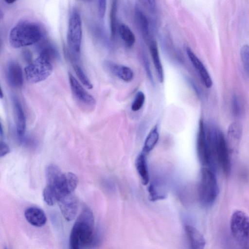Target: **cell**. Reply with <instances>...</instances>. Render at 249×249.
Segmentation results:
<instances>
[{
    "label": "cell",
    "instance_id": "1",
    "mask_svg": "<svg viewBox=\"0 0 249 249\" xmlns=\"http://www.w3.org/2000/svg\"><path fill=\"white\" fill-rule=\"evenodd\" d=\"M210 142L212 161L214 170L220 168L228 176L231 172V163L228 143L222 132L211 124H206Z\"/></svg>",
    "mask_w": 249,
    "mask_h": 249
},
{
    "label": "cell",
    "instance_id": "2",
    "mask_svg": "<svg viewBox=\"0 0 249 249\" xmlns=\"http://www.w3.org/2000/svg\"><path fill=\"white\" fill-rule=\"evenodd\" d=\"M43 36V31L39 24L34 22L22 21L11 29L9 41L12 47L19 48L38 42Z\"/></svg>",
    "mask_w": 249,
    "mask_h": 249
},
{
    "label": "cell",
    "instance_id": "3",
    "mask_svg": "<svg viewBox=\"0 0 249 249\" xmlns=\"http://www.w3.org/2000/svg\"><path fill=\"white\" fill-rule=\"evenodd\" d=\"M94 220L91 211L85 207L75 222L71 231L77 236L81 249L93 248L99 242L94 232Z\"/></svg>",
    "mask_w": 249,
    "mask_h": 249
},
{
    "label": "cell",
    "instance_id": "4",
    "mask_svg": "<svg viewBox=\"0 0 249 249\" xmlns=\"http://www.w3.org/2000/svg\"><path fill=\"white\" fill-rule=\"evenodd\" d=\"M219 188L214 171L203 167L200 171L198 187V197L200 203L204 207L211 206L216 200Z\"/></svg>",
    "mask_w": 249,
    "mask_h": 249
},
{
    "label": "cell",
    "instance_id": "5",
    "mask_svg": "<svg viewBox=\"0 0 249 249\" xmlns=\"http://www.w3.org/2000/svg\"><path fill=\"white\" fill-rule=\"evenodd\" d=\"M230 229L234 240L241 249H249V217L242 211L236 210L231 215Z\"/></svg>",
    "mask_w": 249,
    "mask_h": 249
},
{
    "label": "cell",
    "instance_id": "6",
    "mask_svg": "<svg viewBox=\"0 0 249 249\" xmlns=\"http://www.w3.org/2000/svg\"><path fill=\"white\" fill-rule=\"evenodd\" d=\"M53 71L52 62L41 55H38L24 69L26 79L31 83H37L45 80L51 75Z\"/></svg>",
    "mask_w": 249,
    "mask_h": 249
},
{
    "label": "cell",
    "instance_id": "7",
    "mask_svg": "<svg viewBox=\"0 0 249 249\" xmlns=\"http://www.w3.org/2000/svg\"><path fill=\"white\" fill-rule=\"evenodd\" d=\"M82 37L80 15L76 9H73L69 18L67 40L71 53L75 55H79L80 53Z\"/></svg>",
    "mask_w": 249,
    "mask_h": 249
},
{
    "label": "cell",
    "instance_id": "8",
    "mask_svg": "<svg viewBox=\"0 0 249 249\" xmlns=\"http://www.w3.org/2000/svg\"><path fill=\"white\" fill-rule=\"evenodd\" d=\"M196 151L200 163L204 167L213 170V162L211 152V147L208 138L206 125L203 120L199 122L196 138Z\"/></svg>",
    "mask_w": 249,
    "mask_h": 249
},
{
    "label": "cell",
    "instance_id": "9",
    "mask_svg": "<svg viewBox=\"0 0 249 249\" xmlns=\"http://www.w3.org/2000/svg\"><path fill=\"white\" fill-rule=\"evenodd\" d=\"M70 85L72 94L78 104L88 110H92L96 105V100L81 86L70 72L68 73Z\"/></svg>",
    "mask_w": 249,
    "mask_h": 249
},
{
    "label": "cell",
    "instance_id": "10",
    "mask_svg": "<svg viewBox=\"0 0 249 249\" xmlns=\"http://www.w3.org/2000/svg\"><path fill=\"white\" fill-rule=\"evenodd\" d=\"M78 183L77 177L73 173L68 172L62 173L55 183L52 186L56 189L59 198L62 196L72 194L77 187Z\"/></svg>",
    "mask_w": 249,
    "mask_h": 249
},
{
    "label": "cell",
    "instance_id": "11",
    "mask_svg": "<svg viewBox=\"0 0 249 249\" xmlns=\"http://www.w3.org/2000/svg\"><path fill=\"white\" fill-rule=\"evenodd\" d=\"M62 214L68 221L73 220L75 217L78 210L76 198L70 194L60 196L57 202Z\"/></svg>",
    "mask_w": 249,
    "mask_h": 249
},
{
    "label": "cell",
    "instance_id": "12",
    "mask_svg": "<svg viewBox=\"0 0 249 249\" xmlns=\"http://www.w3.org/2000/svg\"><path fill=\"white\" fill-rule=\"evenodd\" d=\"M184 230L188 249H204L205 239L197 229L189 224H185Z\"/></svg>",
    "mask_w": 249,
    "mask_h": 249
},
{
    "label": "cell",
    "instance_id": "13",
    "mask_svg": "<svg viewBox=\"0 0 249 249\" xmlns=\"http://www.w3.org/2000/svg\"><path fill=\"white\" fill-rule=\"evenodd\" d=\"M6 78L9 84L13 88H19L23 83L22 69L18 63L14 60L9 61L6 67Z\"/></svg>",
    "mask_w": 249,
    "mask_h": 249
},
{
    "label": "cell",
    "instance_id": "14",
    "mask_svg": "<svg viewBox=\"0 0 249 249\" xmlns=\"http://www.w3.org/2000/svg\"><path fill=\"white\" fill-rule=\"evenodd\" d=\"M186 52L189 59L198 71L204 85L207 88H211L213 85V81L202 62L190 48H187Z\"/></svg>",
    "mask_w": 249,
    "mask_h": 249
},
{
    "label": "cell",
    "instance_id": "15",
    "mask_svg": "<svg viewBox=\"0 0 249 249\" xmlns=\"http://www.w3.org/2000/svg\"><path fill=\"white\" fill-rule=\"evenodd\" d=\"M105 66L111 73L125 82H131L134 78V72L128 66L117 64L108 60L105 62Z\"/></svg>",
    "mask_w": 249,
    "mask_h": 249
},
{
    "label": "cell",
    "instance_id": "16",
    "mask_svg": "<svg viewBox=\"0 0 249 249\" xmlns=\"http://www.w3.org/2000/svg\"><path fill=\"white\" fill-rule=\"evenodd\" d=\"M12 99L16 117L17 135L19 139H21L26 131V118L22 106L18 98L15 95H13Z\"/></svg>",
    "mask_w": 249,
    "mask_h": 249
},
{
    "label": "cell",
    "instance_id": "17",
    "mask_svg": "<svg viewBox=\"0 0 249 249\" xmlns=\"http://www.w3.org/2000/svg\"><path fill=\"white\" fill-rule=\"evenodd\" d=\"M26 220L32 225L40 227L44 226L47 221V217L44 212L37 207H30L24 212Z\"/></svg>",
    "mask_w": 249,
    "mask_h": 249
},
{
    "label": "cell",
    "instance_id": "18",
    "mask_svg": "<svg viewBox=\"0 0 249 249\" xmlns=\"http://www.w3.org/2000/svg\"><path fill=\"white\" fill-rule=\"evenodd\" d=\"M37 50L39 55H42L51 62L60 58L59 53L56 47L49 40L44 39L39 41Z\"/></svg>",
    "mask_w": 249,
    "mask_h": 249
},
{
    "label": "cell",
    "instance_id": "19",
    "mask_svg": "<svg viewBox=\"0 0 249 249\" xmlns=\"http://www.w3.org/2000/svg\"><path fill=\"white\" fill-rule=\"evenodd\" d=\"M146 155L142 152L140 153L137 155L135 161L136 170L142 183L144 185L149 183L150 178Z\"/></svg>",
    "mask_w": 249,
    "mask_h": 249
},
{
    "label": "cell",
    "instance_id": "20",
    "mask_svg": "<svg viewBox=\"0 0 249 249\" xmlns=\"http://www.w3.org/2000/svg\"><path fill=\"white\" fill-rule=\"evenodd\" d=\"M149 49L159 80L160 83H162L164 78V71L156 41L152 40L150 42Z\"/></svg>",
    "mask_w": 249,
    "mask_h": 249
},
{
    "label": "cell",
    "instance_id": "21",
    "mask_svg": "<svg viewBox=\"0 0 249 249\" xmlns=\"http://www.w3.org/2000/svg\"><path fill=\"white\" fill-rule=\"evenodd\" d=\"M149 199L155 201L164 199L167 196L166 189L159 180L153 181L148 187Z\"/></svg>",
    "mask_w": 249,
    "mask_h": 249
},
{
    "label": "cell",
    "instance_id": "22",
    "mask_svg": "<svg viewBox=\"0 0 249 249\" xmlns=\"http://www.w3.org/2000/svg\"><path fill=\"white\" fill-rule=\"evenodd\" d=\"M159 137L158 127L157 125H155L146 137L142 152L145 154L151 152L158 142Z\"/></svg>",
    "mask_w": 249,
    "mask_h": 249
},
{
    "label": "cell",
    "instance_id": "23",
    "mask_svg": "<svg viewBox=\"0 0 249 249\" xmlns=\"http://www.w3.org/2000/svg\"><path fill=\"white\" fill-rule=\"evenodd\" d=\"M69 59L71 60V63L72 65L73 68L74 69L76 74L79 79L80 81L82 84L88 89H91L93 88V85L91 83L90 80L81 68L80 66L77 63L75 59V55H72L73 54H71V53L67 52Z\"/></svg>",
    "mask_w": 249,
    "mask_h": 249
},
{
    "label": "cell",
    "instance_id": "24",
    "mask_svg": "<svg viewBox=\"0 0 249 249\" xmlns=\"http://www.w3.org/2000/svg\"><path fill=\"white\" fill-rule=\"evenodd\" d=\"M118 32L125 46L128 48L132 47L136 39L135 35L130 28L127 25L122 23L119 26Z\"/></svg>",
    "mask_w": 249,
    "mask_h": 249
},
{
    "label": "cell",
    "instance_id": "25",
    "mask_svg": "<svg viewBox=\"0 0 249 249\" xmlns=\"http://www.w3.org/2000/svg\"><path fill=\"white\" fill-rule=\"evenodd\" d=\"M43 197L44 201L48 205L53 206L57 203L59 195L54 186L47 184L43 190Z\"/></svg>",
    "mask_w": 249,
    "mask_h": 249
},
{
    "label": "cell",
    "instance_id": "26",
    "mask_svg": "<svg viewBox=\"0 0 249 249\" xmlns=\"http://www.w3.org/2000/svg\"><path fill=\"white\" fill-rule=\"evenodd\" d=\"M62 174L60 169L57 165L53 164L49 165L46 171L47 184L53 185Z\"/></svg>",
    "mask_w": 249,
    "mask_h": 249
},
{
    "label": "cell",
    "instance_id": "27",
    "mask_svg": "<svg viewBox=\"0 0 249 249\" xmlns=\"http://www.w3.org/2000/svg\"><path fill=\"white\" fill-rule=\"evenodd\" d=\"M136 15L138 24L141 31L145 38L147 39L149 36V22L146 16L140 10H136Z\"/></svg>",
    "mask_w": 249,
    "mask_h": 249
},
{
    "label": "cell",
    "instance_id": "28",
    "mask_svg": "<svg viewBox=\"0 0 249 249\" xmlns=\"http://www.w3.org/2000/svg\"><path fill=\"white\" fill-rule=\"evenodd\" d=\"M117 1L113 0L109 14L110 37L114 39L116 33Z\"/></svg>",
    "mask_w": 249,
    "mask_h": 249
},
{
    "label": "cell",
    "instance_id": "29",
    "mask_svg": "<svg viewBox=\"0 0 249 249\" xmlns=\"http://www.w3.org/2000/svg\"><path fill=\"white\" fill-rule=\"evenodd\" d=\"M231 109L232 115L235 117H240L243 112V107L239 97L236 94L232 96Z\"/></svg>",
    "mask_w": 249,
    "mask_h": 249
},
{
    "label": "cell",
    "instance_id": "30",
    "mask_svg": "<svg viewBox=\"0 0 249 249\" xmlns=\"http://www.w3.org/2000/svg\"><path fill=\"white\" fill-rule=\"evenodd\" d=\"M242 134V128L239 124L233 123L229 127L228 134L231 141L237 142L240 139Z\"/></svg>",
    "mask_w": 249,
    "mask_h": 249
},
{
    "label": "cell",
    "instance_id": "31",
    "mask_svg": "<svg viewBox=\"0 0 249 249\" xmlns=\"http://www.w3.org/2000/svg\"><path fill=\"white\" fill-rule=\"evenodd\" d=\"M145 99V95L143 92H137L131 104V110L133 111H139L142 107Z\"/></svg>",
    "mask_w": 249,
    "mask_h": 249
},
{
    "label": "cell",
    "instance_id": "32",
    "mask_svg": "<svg viewBox=\"0 0 249 249\" xmlns=\"http://www.w3.org/2000/svg\"><path fill=\"white\" fill-rule=\"evenodd\" d=\"M240 56L243 67L247 74L249 76V46L244 45L240 51Z\"/></svg>",
    "mask_w": 249,
    "mask_h": 249
},
{
    "label": "cell",
    "instance_id": "33",
    "mask_svg": "<svg viewBox=\"0 0 249 249\" xmlns=\"http://www.w3.org/2000/svg\"><path fill=\"white\" fill-rule=\"evenodd\" d=\"M98 14L100 19L104 18L107 7V1L105 0H100L98 1Z\"/></svg>",
    "mask_w": 249,
    "mask_h": 249
},
{
    "label": "cell",
    "instance_id": "34",
    "mask_svg": "<svg viewBox=\"0 0 249 249\" xmlns=\"http://www.w3.org/2000/svg\"><path fill=\"white\" fill-rule=\"evenodd\" d=\"M143 61L144 66L145 70L146 72L147 73V75L148 77H149L151 82L152 83H153L154 82V80H153V76H152V73L151 71V70L150 68L149 61H148L147 58L145 56H144L143 57Z\"/></svg>",
    "mask_w": 249,
    "mask_h": 249
},
{
    "label": "cell",
    "instance_id": "35",
    "mask_svg": "<svg viewBox=\"0 0 249 249\" xmlns=\"http://www.w3.org/2000/svg\"><path fill=\"white\" fill-rule=\"evenodd\" d=\"M10 152V148L8 145L5 142H0V156L2 157Z\"/></svg>",
    "mask_w": 249,
    "mask_h": 249
},
{
    "label": "cell",
    "instance_id": "36",
    "mask_svg": "<svg viewBox=\"0 0 249 249\" xmlns=\"http://www.w3.org/2000/svg\"><path fill=\"white\" fill-rule=\"evenodd\" d=\"M22 56L28 64L31 63L33 61L32 53L28 50H24L22 52Z\"/></svg>",
    "mask_w": 249,
    "mask_h": 249
},
{
    "label": "cell",
    "instance_id": "37",
    "mask_svg": "<svg viewBox=\"0 0 249 249\" xmlns=\"http://www.w3.org/2000/svg\"><path fill=\"white\" fill-rule=\"evenodd\" d=\"M145 2L147 3L150 10L154 12L156 9V1L155 0H147Z\"/></svg>",
    "mask_w": 249,
    "mask_h": 249
},
{
    "label": "cell",
    "instance_id": "38",
    "mask_svg": "<svg viewBox=\"0 0 249 249\" xmlns=\"http://www.w3.org/2000/svg\"><path fill=\"white\" fill-rule=\"evenodd\" d=\"M69 249H81L78 243L74 241H69Z\"/></svg>",
    "mask_w": 249,
    "mask_h": 249
},
{
    "label": "cell",
    "instance_id": "39",
    "mask_svg": "<svg viewBox=\"0 0 249 249\" xmlns=\"http://www.w3.org/2000/svg\"><path fill=\"white\" fill-rule=\"evenodd\" d=\"M5 1L8 4H12L13 3H14L15 1V0H5Z\"/></svg>",
    "mask_w": 249,
    "mask_h": 249
},
{
    "label": "cell",
    "instance_id": "40",
    "mask_svg": "<svg viewBox=\"0 0 249 249\" xmlns=\"http://www.w3.org/2000/svg\"><path fill=\"white\" fill-rule=\"evenodd\" d=\"M2 134H3V130H2V125H1V124H0V134L1 136L2 135Z\"/></svg>",
    "mask_w": 249,
    "mask_h": 249
},
{
    "label": "cell",
    "instance_id": "41",
    "mask_svg": "<svg viewBox=\"0 0 249 249\" xmlns=\"http://www.w3.org/2000/svg\"><path fill=\"white\" fill-rule=\"evenodd\" d=\"M3 97V92H2V89H0V98H2Z\"/></svg>",
    "mask_w": 249,
    "mask_h": 249
},
{
    "label": "cell",
    "instance_id": "42",
    "mask_svg": "<svg viewBox=\"0 0 249 249\" xmlns=\"http://www.w3.org/2000/svg\"><path fill=\"white\" fill-rule=\"evenodd\" d=\"M4 249H8L6 247H5Z\"/></svg>",
    "mask_w": 249,
    "mask_h": 249
}]
</instances>
